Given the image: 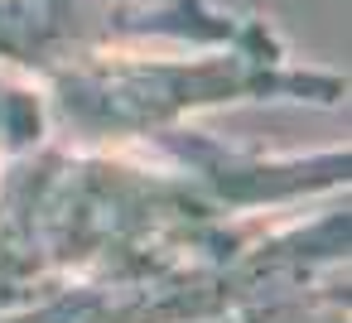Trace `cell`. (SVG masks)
I'll use <instances>...</instances> for the list:
<instances>
[{"label": "cell", "mask_w": 352, "mask_h": 323, "mask_svg": "<svg viewBox=\"0 0 352 323\" xmlns=\"http://www.w3.org/2000/svg\"><path fill=\"white\" fill-rule=\"evenodd\" d=\"M160 164L34 145L0 174V318L68 280L160 256L256 208L347 188V150L265 159L203 131H160Z\"/></svg>", "instance_id": "1"}, {"label": "cell", "mask_w": 352, "mask_h": 323, "mask_svg": "<svg viewBox=\"0 0 352 323\" xmlns=\"http://www.w3.org/2000/svg\"><path fill=\"white\" fill-rule=\"evenodd\" d=\"M347 227V208L309 227H270L261 212L222 217L160 256L68 280L0 323H212L251 299L342 275Z\"/></svg>", "instance_id": "2"}, {"label": "cell", "mask_w": 352, "mask_h": 323, "mask_svg": "<svg viewBox=\"0 0 352 323\" xmlns=\"http://www.w3.org/2000/svg\"><path fill=\"white\" fill-rule=\"evenodd\" d=\"M54 121L78 145L150 140L184 126L193 111L232 102H318L338 107L347 78L289 63L275 30L251 44H222L208 58H140V54H87L49 78Z\"/></svg>", "instance_id": "3"}, {"label": "cell", "mask_w": 352, "mask_h": 323, "mask_svg": "<svg viewBox=\"0 0 352 323\" xmlns=\"http://www.w3.org/2000/svg\"><path fill=\"white\" fill-rule=\"evenodd\" d=\"M212 323H347V270L318 285H304V289L251 299Z\"/></svg>", "instance_id": "4"}, {"label": "cell", "mask_w": 352, "mask_h": 323, "mask_svg": "<svg viewBox=\"0 0 352 323\" xmlns=\"http://www.w3.org/2000/svg\"><path fill=\"white\" fill-rule=\"evenodd\" d=\"M44 121H49V107L39 92L0 78V164L34 150L44 140Z\"/></svg>", "instance_id": "5"}]
</instances>
